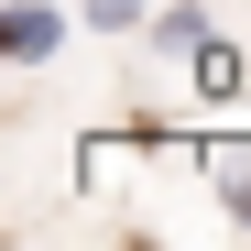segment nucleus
<instances>
[{"instance_id":"nucleus-5","label":"nucleus","mask_w":251,"mask_h":251,"mask_svg":"<svg viewBox=\"0 0 251 251\" xmlns=\"http://www.w3.org/2000/svg\"><path fill=\"white\" fill-rule=\"evenodd\" d=\"M76 11H88V33H142L153 0H76Z\"/></svg>"},{"instance_id":"nucleus-4","label":"nucleus","mask_w":251,"mask_h":251,"mask_svg":"<svg viewBox=\"0 0 251 251\" xmlns=\"http://www.w3.org/2000/svg\"><path fill=\"white\" fill-rule=\"evenodd\" d=\"M207 175H219V207L251 229V142H229V153H207Z\"/></svg>"},{"instance_id":"nucleus-1","label":"nucleus","mask_w":251,"mask_h":251,"mask_svg":"<svg viewBox=\"0 0 251 251\" xmlns=\"http://www.w3.org/2000/svg\"><path fill=\"white\" fill-rule=\"evenodd\" d=\"M55 44H66V11H55V0H11V11H0V55H11L22 76L55 66Z\"/></svg>"},{"instance_id":"nucleus-2","label":"nucleus","mask_w":251,"mask_h":251,"mask_svg":"<svg viewBox=\"0 0 251 251\" xmlns=\"http://www.w3.org/2000/svg\"><path fill=\"white\" fill-rule=\"evenodd\" d=\"M142 44H153V55H197V44H207V11H197V0H164V11L142 22Z\"/></svg>"},{"instance_id":"nucleus-3","label":"nucleus","mask_w":251,"mask_h":251,"mask_svg":"<svg viewBox=\"0 0 251 251\" xmlns=\"http://www.w3.org/2000/svg\"><path fill=\"white\" fill-rule=\"evenodd\" d=\"M240 88H251L240 44H219V33H207V44H197V99H240Z\"/></svg>"}]
</instances>
